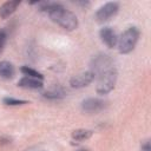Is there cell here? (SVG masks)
Wrapping results in <instances>:
<instances>
[{"instance_id":"6","label":"cell","mask_w":151,"mask_h":151,"mask_svg":"<svg viewBox=\"0 0 151 151\" xmlns=\"http://www.w3.org/2000/svg\"><path fill=\"white\" fill-rule=\"evenodd\" d=\"M94 78H96L94 74L91 71H86V72H83V73H79V74L72 77L70 80V85L73 88H83V87L90 85L94 80Z\"/></svg>"},{"instance_id":"16","label":"cell","mask_w":151,"mask_h":151,"mask_svg":"<svg viewBox=\"0 0 151 151\" xmlns=\"http://www.w3.org/2000/svg\"><path fill=\"white\" fill-rule=\"evenodd\" d=\"M6 41H7V33L5 29H1L0 31V54L2 53V51L5 48Z\"/></svg>"},{"instance_id":"14","label":"cell","mask_w":151,"mask_h":151,"mask_svg":"<svg viewBox=\"0 0 151 151\" xmlns=\"http://www.w3.org/2000/svg\"><path fill=\"white\" fill-rule=\"evenodd\" d=\"M20 71H21L26 77H31V78H35V79H40V80L44 79V76H42L40 72H38V71H35V70H33V68H31V67H28V66H22V67L20 68Z\"/></svg>"},{"instance_id":"4","label":"cell","mask_w":151,"mask_h":151,"mask_svg":"<svg viewBox=\"0 0 151 151\" xmlns=\"http://www.w3.org/2000/svg\"><path fill=\"white\" fill-rule=\"evenodd\" d=\"M91 72L94 74V77L100 76L101 73L106 72L107 70L114 67L113 66V60L110 55L105 54V53H99L97 55H94L91 60Z\"/></svg>"},{"instance_id":"13","label":"cell","mask_w":151,"mask_h":151,"mask_svg":"<svg viewBox=\"0 0 151 151\" xmlns=\"http://www.w3.org/2000/svg\"><path fill=\"white\" fill-rule=\"evenodd\" d=\"M42 96L47 99H61L66 96V93L61 87H53V88H50L48 91L44 92Z\"/></svg>"},{"instance_id":"2","label":"cell","mask_w":151,"mask_h":151,"mask_svg":"<svg viewBox=\"0 0 151 151\" xmlns=\"http://www.w3.org/2000/svg\"><path fill=\"white\" fill-rule=\"evenodd\" d=\"M139 39V29L136 26H131L126 28L120 38L118 39V50L122 54H127L132 52Z\"/></svg>"},{"instance_id":"3","label":"cell","mask_w":151,"mask_h":151,"mask_svg":"<svg viewBox=\"0 0 151 151\" xmlns=\"http://www.w3.org/2000/svg\"><path fill=\"white\" fill-rule=\"evenodd\" d=\"M117 70L116 67H112L110 70H107L106 72L101 73L100 76H98V83H97V93L98 94H107L109 92H111L114 86H116V81H117Z\"/></svg>"},{"instance_id":"7","label":"cell","mask_w":151,"mask_h":151,"mask_svg":"<svg viewBox=\"0 0 151 151\" xmlns=\"http://www.w3.org/2000/svg\"><path fill=\"white\" fill-rule=\"evenodd\" d=\"M106 103L99 98H87L81 103V110L86 113H97L104 110Z\"/></svg>"},{"instance_id":"10","label":"cell","mask_w":151,"mask_h":151,"mask_svg":"<svg viewBox=\"0 0 151 151\" xmlns=\"http://www.w3.org/2000/svg\"><path fill=\"white\" fill-rule=\"evenodd\" d=\"M20 5L19 0H14V1H7L4 5L0 6V18L1 19H6L8 17H11L18 8V6Z\"/></svg>"},{"instance_id":"8","label":"cell","mask_w":151,"mask_h":151,"mask_svg":"<svg viewBox=\"0 0 151 151\" xmlns=\"http://www.w3.org/2000/svg\"><path fill=\"white\" fill-rule=\"evenodd\" d=\"M99 37H100L101 41H103L109 48L116 47V45H117V42H118V38H117L116 32L113 31L112 27H109V26H105V27H103V28L99 31Z\"/></svg>"},{"instance_id":"19","label":"cell","mask_w":151,"mask_h":151,"mask_svg":"<svg viewBox=\"0 0 151 151\" xmlns=\"http://www.w3.org/2000/svg\"><path fill=\"white\" fill-rule=\"evenodd\" d=\"M38 151H46V150H38Z\"/></svg>"},{"instance_id":"15","label":"cell","mask_w":151,"mask_h":151,"mask_svg":"<svg viewBox=\"0 0 151 151\" xmlns=\"http://www.w3.org/2000/svg\"><path fill=\"white\" fill-rule=\"evenodd\" d=\"M2 103L5 105H8V106H20V105H25V104H28L27 100H21V99H15V98H12V97H6L2 99Z\"/></svg>"},{"instance_id":"12","label":"cell","mask_w":151,"mask_h":151,"mask_svg":"<svg viewBox=\"0 0 151 151\" xmlns=\"http://www.w3.org/2000/svg\"><path fill=\"white\" fill-rule=\"evenodd\" d=\"M92 134H93V131L92 130L78 129V130H74L72 132V139L76 140V142H84V140L88 139Z\"/></svg>"},{"instance_id":"11","label":"cell","mask_w":151,"mask_h":151,"mask_svg":"<svg viewBox=\"0 0 151 151\" xmlns=\"http://www.w3.org/2000/svg\"><path fill=\"white\" fill-rule=\"evenodd\" d=\"M15 74V68L9 61H0V78L2 79H12Z\"/></svg>"},{"instance_id":"9","label":"cell","mask_w":151,"mask_h":151,"mask_svg":"<svg viewBox=\"0 0 151 151\" xmlns=\"http://www.w3.org/2000/svg\"><path fill=\"white\" fill-rule=\"evenodd\" d=\"M18 86L22 87V88H31V90H38L44 86L42 80L40 79H35V78H31V77H24L18 81Z\"/></svg>"},{"instance_id":"17","label":"cell","mask_w":151,"mask_h":151,"mask_svg":"<svg viewBox=\"0 0 151 151\" xmlns=\"http://www.w3.org/2000/svg\"><path fill=\"white\" fill-rule=\"evenodd\" d=\"M140 151H151V145H150V140L146 139L140 145Z\"/></svg>"},{"instance_id":"1","label":"cell","mask_w":151,"mask_h":151,"mask_svg":"<svg viewBox=\"0 0 151 151\" xmlns=\"http://www.w3.org/2000/svg\"><path fill=\"white\" fill-rule=\"evenodd\" d=\"M32 5L39 6V11L46 12L50 17V19L58 24L60 27H63L66 31H74L78 27V18L77 15L66 9L63 5L57 2H46V1H35L31 2Z\"/></svg>"},{"instance_id":"18","label":"cell","mask_w":151,"mask_h":151,"mask_svg":"<svg viewBox=\"0 0 151 151\" xmlns=\"http://www.w3.org/2000/svg\"><path fill=\"white\" fill-rule=\"evenodd\" d=\"M77 151H88V150H86V149H80V150H77Z\"/></svg>"},{"instance_id":"5","label":"cell","mask_w":151,"mask_h":151,"mask_svg":"<svg viewBox=\"0 0 151 151\" xmlns=\"http://www.w3.org/2000/svg\"><path fill=\"white\" fill-rule=\"evenodd\" d=\"M119 11V4L117 1H110L103 5L97 9L94 13V19L99 24H104L109 20H111Z\"/></svg>"}]
</instances>
